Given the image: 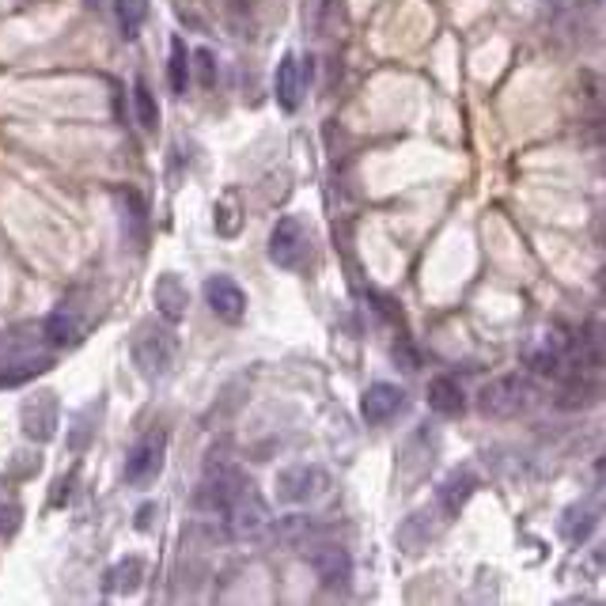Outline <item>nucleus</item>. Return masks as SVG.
I'll list each match as a JSON object with an SVG mask.
<instances>
[{
  "label": "nucleus",
  "mask_w": 606,
  "mask_h": 606,
  "mask_svg": "<svg viewBox=\"0 0 606 606\" xmlns=\"http://www.w3.org/2000/svg\"><path fill=\"white\" fill-rule=\"evenodd\" d=\"M390 353H395V361L402 364V372H421V356H417V349H413L410 341H398Z\"/></svg>",
  "instance_id": "27"
},
{
  "label": "nucleus",
  "mask_w": 606,
  "mask_h": 606,
  "mask_svg": "<svg viewBox=\"0 0 606 606\" xmlns=\"http://www.w3.org/2000/svg\"><path fill=\"white\" fill-rule=\"evenodd\" d=\"M80 334H84V326H80V318L73 315V311H65V307H58L53 315H46V323H43V338L50 341V346H58V349L76 346Z\"/></svg>",
  "instance_id": "18"
},
{
  "label": "nucleus",
  "mask_w": 606,
  "mask_h": 606,
  "mask_svg": "<svg viewBox=\"0 0 606 606\" xmlns=\"http://www.w3.org/2000/svg\"><path fill=\"white\" fill-rule=\"evenodd\" d=\"M595 520H599V512H595L592 505H572L569 512L561 516V534L572 542V546H580V542L595 531Z\"/></svg>",
  "instance_id": "20"
},
{
  "label": "nucleus",
  "mask_w": 606,
  "mask_h": 606,
  "mask_svg": "<svg viewBox=\"0 0 606 606\" xmlns=\"http://www.w3.org/2000/svg\"><path fill=\"white\" fill-rule=\"evenodd\" d=\"M190 61H194V65H197V80H202L205 87L217 84V58H213V50H197V53H190Z\"/></svg>",
  "instance_id": "25"
},
{
  "label": "nucleus",
  "mask_w": 606,
  "mask_h": 606,
  "mask_svg": "<svg viewBox=\"0 0 606 606\" xmlns=\"http://www.w3.org/2000/svg\"><path fill=\"white\" fill-rule=\"evenodd\" d=\"M217 231L220 235H235L239 231V213L231 202H217Z\"/></svg>",
  "instance_id": "26"
},
{
  "label": "nucleus",
  "mask_w": 606,
  "mask_h": 606,
  "mask_svg": "<svg viewBox=\"0 0 606 606\" xmlns=\"http://www.w3.org/2000/svg\"><path fill=\"white\" fill-rule=\"evenodd\" d=\"M152 516H156V505H145L137 512V531H152Z\"/></svg>",
  "instance_id": "30"
},
{
  "label": "nucleus",
  "mask_w": 606,
  "mask_h": 606,
  "mask_svg": "<svg viewBox=\"0 0 606 606\" xmlns=\"http://www.w3.org/2000/svg\"><path fill=\"white\" fill-rule=\"evenodd\" d=\"M20 425L23 436L35 444H50L61 428V402L53 390H35L31 398H23L20 405Z\"/></svg>",
  "instance_id": "4"
},
{
  "label": "nucleus",
  "mask_w": 606,
  "mask_h": 606,
  "mask_svg": "<svg viewBox=\"0 0 606 606\" xmlns=\"http://www.w3.org/2000/svg\"><path fill=\"white\" fill-rule=\"evenodd\" d=\"M130 353H133V364L141 368V376L163 379L174 368V356H179V338H174L171 323H156V318L137 323Z\"/></svg>",
  "instance_id": "2"
},
{
  "label": "nucleus",
  "mask_w": 606,
  "mask_h": 606,
  "mask_svg": "<svg viewBox=\"0 0 606 606\" xmlns=\"http://www.w3.org/2000/svg\"><path fill=\"white\" fill-rule=\"evenodd\" d=\"M133 107H137V122H141V130H156L159 125V107H156V95L148 92V84L145 80H137L133 84Z\"/></svg>",
  "instance_id": "24"
},
{
  "label": "nucleus",
  "mask_w": 606,
  "mask_h": 606,
  "mask_svg": "<svg viewBox=\"0 0 606 606\" xmlns=\"http://www.w3.org/2000/svg\"><path fill=\"white\" fill-rule=\"evenodd\" d=\"M440 534V520H436V512H428V508H421V512L405 516L402 528L395 531V542L402 554H421V549H428V542Z\"/></svg>",
  "instance_id": "12"
},
{
  "label": "nucleus",
  "mask_w": 606,
  "mask_h": 606,
  "mask_svg": "<svg viewBox=\"0 0 606 606\" xmlns=\"http://www.w3.org/2000/svg\"><path fill=\"white\" fill-rule=\"evenodd\" d=\"M274 538L281 542V546H315L318 538V523L311 520V516H284V520H277L274 528Z\"/></svg>",
  "instance_id": "19"
},
{
  "label": "nucleus",
  "mask_w": 606,
  "mask_h": 606,
  "mask_svg": "<svg viewBox=\"0 0 606 606\" xmlns=\"http://www.w3.org/2000/svg\"><path fill=\"white\" fill-rule=\"evenodd\" d=\"M538 402H542L538 383H534L531 376H523V372H512V376L485 383L482 395H477V410H482V417H489V421L523 417V413H531Z\"/></svg>",
  "instance_id": "1"
},
{
  "label": "nucleus",
  "mask_w": 606,
  "mask_h": 606,
  "mask_svg": "<svg viewBox=\"0 0 606 606\" xmlns=\"http://www.w3.org/2000/svg\"><path fill=\"white\" fill-rule=\"evenodd\" d=\"M118 205H122L125 235H130L137 246H145L148 243V205H145V197H141L137 190H122V194H118Z\"/></svg>",
  "instance_id": "15"
},
{
  "label": "nucleus",
  "mask_w": 606,
  "mask_h": 606,
  "mask_svg": "<svg viewBox=\"0 0 606 606\" xmlns=\"http://www.w3.org/2000/svg\"><path fill=\"white\" fill-rule=\"evenodd\" d=\"M73 482H76V474L58 477V485H53V505H61V500H69V493H73Z\"/></svg>",
  "instance_id": "29"
},
{
  "label": "nucleus",
  "mask_w": 606,
  "mask_h": 606,
  "mask_svg": "<svg viewBox=\"0 0 606 606\" xmlns=\"http://www.w3.org/2000/svg\"><path fill=\"white\" fill-rule=\"evenodd\" d=\"M323 489H326L323 466L296 462V466H284L281 474H277V500H284V505H307V500H315Z\"/></svg>",
  "instance_id": "7"
},
{
  "label": "nucleus",
  "mask_w": 606,
  "mask_h": 606,
  "mask_svg": "<svg viewBox=\"0 0 606 606\" xmlns=\"http://www.w3.org/2000/svg\"><path fill=\"white\" fill-rule=\"evenodd\" d=\"M152 303H156V315L163 318V323H179V318H186L190 292L174 274H159L156 289H152Z\"/></svg>",
  "instance_id": "13"
},
{
  "label": "nucleus",
  "mask_w": 606,
  "mask_h": 606,
  "mask_svg": "<svg viewBox=\"0 0 606 606\" xmlns=\"http://www.w3.org/2000/svg\"><path fill=\"white\" fill-rule=\"evenodd\" d=\"M307 80H311V61L296 58V53H284L281 65H277L274 76V95L281 102V110H296L303 102V92H307Z\"/></svg>",
  "instance_id": "8"
},
{
  "label": "nucleus",
  "mask_w": 606,
  "mask_h": 606,
  "mask_svg": "<svg viewBox=\"0 0 606 606\" xmlns=\"http://www.w3.org/2000/svg\"><path fill=\"white\" fill-rule=\"evenodd\" d=\"M311 569L323 587H349L353 584V557L341 546H311Z\"/></svg>",
  "instance_id": "11"
},
{
  "label": "nucleus",
  "mask_w": 606,
  "mask_h": 606,
  "mask_svg": "<svg viewBox=\"0 0 606 606\" xmlns=\"http://www.w3.org/2000/svg\"><path fill=\"white\" fill-rule=\"evenodd\" d=\"M402 410H405V390L395 387V383H372L361 395V417L368 425H387Z\"/></svg>",
  "instance_id": "9"
},
{
  "label": "nucleus",
  "mask_w": 606,
  "mask_h": 606,
  "mask_svg": "<svg viewBox=\"0 0 606 606\" xmlns=\"http://www.w3.org/2000/svg\"><path fill=\"white\" fill-rule=\"evenodd\" d=\"M205 300H209L213 315L225 318V323H231V326L246 318V292L225 274H217V277L205 281Z\"/></svg>",
  "instance_id": "10"
},
{
  "label": "nucleus",
  "mask_w": 606,
  "mask_h": 606,
  "mask_svg": "<svg viewBox=\"0 0 606 606\" xmlns=\"http://www.w3.org/2000/svg\"><path fill=\"white\" fill-rule=\"evenodd\" d=\"M20 520H23L20 505H15V500H0V534H12L20 528Z\"/></svg>",
  "instance_id": "28"
},
{
  "label": "nucleus",
  "mask_w": 606,
  "mask_h": 606,
  "mask_svg": "<svg viewBox=\"0 0 606 606\" xmlns=\"http://www.w3.org/2000/svg\"><path fill=\"white\" fill-rule=\"evenodd\" d=\"M428 410L440 413V417H459L466 410V395H462V387L455 379L440 376L428 383Z\"/></svg>",
  "instance_id": "16"
},
{
  "label": "nucleus",
  "mask_w": 606,
  "mask_h": 606,
  "mask_svg": "<svg viewBox=\"0 0 606 606\" xmlns=\"http://www.w3.org/2000/svg\"><path fill=\"white\" fill-rule=\"evenodd\" d=\"M141 580H145V561H141V557H125V561H118L114 569H107L102 587H107L110 595H130L141 587Z\"/></svg>",
  "instance_id": "17"
},
{
  "label": "nucleus",
  "mask_w": 606,
  "mask_h": 606,
  "mask_svg": "<svg viewBox=\"0 0 606 606\" xmlns=\"http://www.w3.org/2000/svg\"><path fill=\"white\" fill-rule=\"evenodd\" d=\"M477 489V474L470 466H459L448 474V482L440 485V508L444 516H459L462 508H466V500L474 497Z\"/></svg>",
  "instance_id": "14"
},
{
  "label": "nucleus",
  "mask_w": 606,
  "mask_h": 606,
  "mask_svg": "<svg viewBox=\"0 0 606 606\" xmlns=\"http://www.w3.org/2000/svg\"><path fill=\"white\" fill-rule=\"evenodd\" d=\"M50 356H23L20 364H12V372H0V387H20V383L35 379L38 372L50 368Z\"/></svg>",
  "instance_id": "23"
},
{
  "label": "nucleus",
  "mask_w": 606,
  "mask_h": 606,
  "mask_svg": "<svg viewBox=\"0 0 606 606\" xmlns=\"http://www.w3.org/2000/svg\"><path fill=\"white\" fill-rule=\"evenodd\" d=\"M311 251V231L300 217H281L269 231V258L281 269H300Z\"/></svg>",
  "instance_id": "5"
},
{
  "label": "nucleus",
  "mask_w": 606,
  "mask_h": 606,
  "mask_svg": "<svg viewBox=\"0 0 606 606\" xmlns=\"http://www.w3.org/2000/svg\"><path fill=\"white\" fill-rule=\"evenodd\" d=\"M190 73H194V65H190L186 43H182V38H171V61H167V80H171V92L174 95H186Z\"/></svg>",
  "instance_id": "21"
},
{
  "label": "nucleus",
  "mask_w": 606,
  "mask_h": 606,
  "mask_svg": "<svg viewBox=\"0 0 606 606\" xmlns=\"http://www.w3.org/2000/svg\"><path fill=\"white\" fill-rule=\"evenodd\" d=\"M220 516H225V523H228V534H235V538H254V534L266 531L269 505H266V497L254 489L251 477H246V482L239 485V493L228 500V508Z\"/></svg>",
  "instance_id": "3"
},
{
  "label": "nucleus",
  "mask_w": 606,
  "mask_h": 606,
  "mask_svg": "<svg viewBox=\"0 0 606 606\" xmlns=\"http://www.w3.org/2000/svg\"><path fill=\"white\" fill-rule=\"evenodd\" d=\"M114 20L118 31L133 43L141 35V23H145V0H114Z\"/></svg>",
  "instance_id": "22"
},
{
  "label": "nucleus",
  "mask_w": 606,
  "mask_h": 606,
  "mask_svg": "<svg viewBox=\"0 0 606 606\" xmlns=\"http://www.w3.org/2000/svg\"><path fill=\"white\" fill-rule=\"evenodd\" d=\"M163 455H167V436L159 428H152L125 455V482L137 485V489L152 485L159 477V470H163Z\"/></svg>",
  "instance_id": "6"
}]
</instances>
